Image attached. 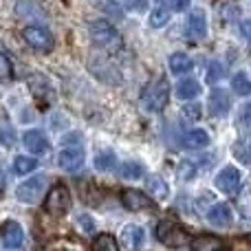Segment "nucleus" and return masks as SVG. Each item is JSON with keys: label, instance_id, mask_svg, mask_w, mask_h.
<instances>
[{"label": "nucleus", "instance_id": "f257e3e1", "mask_svg": "<svg viewBox=\"0 0 251 251\" xmlns=\"http://www.w3.org/2000/svg\"><path fill=\"white\" fill-rule=\"evenodd\" d=\"M170 100V84L163 77H156L143 88L141 93V108L146 113H161Z\"/></svg>", "mask_w": 251, "mask_h": 251}, {"label": "nucleus", "instance_id": "f03ea898", "mask_svg": "<svg viewBox=\"0 0 251 251\" xmlns=\"http://www.w3.org/2000/svg\"><path fill=\"white\" fill-rule=\"evenodd\" d=\"M88 33H91L93 44H97V47L104 49V51L115 53L122 49V35L117 33V29H115L110 22H106V20L91 22V25H88Z\"/></svg>", "mask_w": 251, "mask_h": 251}, {"label": "nucleus", "instance_id": "7ed1b4c3", "mask_svg": "<svg viewBox=\"0 0 251 251\" xmlns=\"http://www.w3.org/2000/svg\"><path fill=\"white\" fill-rule=\"evenodd\" d=\"M156 238H159L165 247H172V249L187 247V245L192 243L190 234H187L183 227H178L176 223H172V221L159 223V227H156Z\"/></svg>", "mask_w": 251, "mask_h": 251}, {"label": "nucleus", "instance_id": "20e7f679", "mask_svg": "<svg viewBox=\"0 0 251 251\" xmlns=\"http://www.w3.org/2000/svg\"><path fill=\"white\" fill-rule=\"evenodd\" d=\"M44 192H47V176L35 174V176H31L29 181H25V183L18 185L16 199L20 201V203L35 205V203H40V199L44 196Z\"/></svg>", "mask_w": 251, "mask_h": 251}, {"label": "nucleus", "instance_id": "39448f33", "mask_svg": "<svg viewBox=\"0 0 251 251\" xmlns=\"http://www.w3.org/2000/svg\"><path fill=\"white\" fill-rule=\"evenodd\" d=\"M71 207V194L64 185H53L47 194V203H44V209H47L51 216H62L64 212H69Z\"/></svg>", "mask_w": 251, "mask_h": 251}, {"label": "nucleus", "instance_id": "423d86ee", "mask_svg": "<svg viewBox=\"0 0 251 251\" xmlns=\"http://www.w3.org/2000/svg\"><path fill=\"white\" fill-rule=\"evenodd\" d=\"M22 38L35 51H51L53 49V35L44 26H26L22 31Z\"/></svg>", "mask_w": 251, "mask_h": 251}, {"label": "nucleus", "instance_id": "0eeeda50", "mask_svg": "<svg viewBox=\"0 0 251 251\" xmlns=\"http://www.w3.org/2000/svg\"><path fill=\"white\" fill-rule=\"evenodd\" d=\"M240 185H243V176L236 168H223L221 172L216 174V187L227 196L238 194Z\"/></svg>", "mask_w": 251, "mask_h": 251}, {"label": "nucleus", "instance_id": "6e6552de", "mask_svg": "<svg viewBox=\"0 0 251 251\" xmlns=\"http://www.w3.org/2000/svg\"><path fill=\"white\" fill-rule=\"evenodd\" d=\"M57 163H60V168L66 170V172H77L84 163V150L79 146L64 148V150L60 152V156H57Z\"/></svg>", "mask_w": 251, "mask_h": 251}, {"label": "nucleus", "instance_id": "1a4fd4ad", "mask_svg": "<svg viewBox=\"0 0 251 251\" xmlns=\"http://www.w3.org/2000/svg\"><path fill=\"white\" fill-rule=\"evenodd\" d=\"M185 35L192 40V42H199L207 35V18H205L203 11H192L190 18H187L185 25Z\"/></svg>", "mask_w": 251, "mask_h": 251}, {"label": "nucleus", "instance_id": "9d476101", "mask_svg": "<svg viewBox=\"0 0 251 251\" xmlns=\"http://www.w3.org/2000/svg\"><path fill=\"white\" fill-rule=\"evenodd\" d=\"M207 108L214 117H225L231 108V97L227 91H221V88H214L209 93V100H207Z\"/></svg>", "mask_w": 251, "mask_h": 251}, {"label": "nucleus", "instance_id": "9b49d317", "mask_svg": "<svg viewBox=\"0 0 251 251\" xmlns=\"http://www.w3.org/2000/svg\"><path fill=\"white\" fill-rule=\"evenodd\" d=\"M0 236H2V245L7 249H18L25 240V231L16 221H7L0 227Z\"/></svg>", "mask_w": 251, "mask_h": 251}, {"label": "nucleus", "instance_id": "f8f14e48", "mask_svg": "<svg viewBox=\"0 0 251 251\" xmlns=\"http://www.w3.org/2000/svg\"><path fill=\"white\" fill-rule=\"evenodd\" d=\"M122 203L126 209L130 212H141V209H150L152 207V199L146 196L139 190H124L122 192Z\"/></svg>", "mask_w": 251, "mask_h": 251}, {"label": "nucleus", "instance_id": "ddd939ff", "mask_svg": "<svg viewBox=\"0 0 251 251\" xmlns=\"http://www.w3.org/2000/svg\"><path fill=\"white\" fill-rule=\"evenodd\" d=\"M207 221L209 225L214 227H231V221H234V216H231V207L227 203H216L212 209L207 212Z\"/></svg>", "mask_w": 251, "mask_h": 251}, {"label": "nucleus", "instance_id": "4468645a", "mask_svg": "<svg viewBox=\"0 0 251 251\" xmlns=\"http://www.w3.org/2000/svg\"><path fill=\"white\" fill-rule=\"evenodd\" d=\"M26 150L33 152V154H47L49 152V139L42 130H29V132L22 137Z\"/></svg>", "mask_w": 251, "mask_h": 251}, {"label": "nucleus", "instance_id": "2eb2a0df", "mask_svg": "<svg viewBox=\"0 0 251 251\" xmlns=\"http://www.w3.org/2000/svg\"><path fill=\"white\" fill-rule=\"evenodd\" d=\"M216 16L223 22H236L240 18V4L238 0H218L216 2Z\"/></svg>", "mask_w": 251, "mask_h": 251}, {"label": "nucleus", "instance_id": "dca6fc26", "mask_svg": "<svg viewBox=\"0 0 251 251\" xmlns=\"http://www.w3.org/2000/svg\"><path fill=\"white\" fill-rule=\"evenodd\" d=\"M143 238H146V234H143V227H139V225H126L122 231V245L126 249L141 247Z\"/></svg>", "mask_w": 251, "mask_h": 251}, {"label": "nucleus", "instance_id": "f3484780", "mask_svg": "<svg viewBox=\"0 0 251 251\" xmlns=\"http://www.w3.org/2000/svg\"><path fill=\"white\" fill-rule=\"evenodd\" d=\"M29 88L33 91V95L38 97V100H42V101H51V100H53V88H51V84H49L47 77H42L40 73H35L33 77L29 79Z\"/></svg>", "mask_w": 251, "mask_h": 251}, {"label": "nucleus", "instance_id": "a211bd4d", "mask_svg": "<svg viewBox=\"0 0 251 251\" xmlns=\"http://www.w3.org/2000/svg\"><path fill=\"white\" fill-rule=\"evenodd\" d=\"M201 95V84L192 77H185L176 84V97L183 101H190V100H196Z\"/></svg>", "mask_w": 251, "mask_h": 251}, {"label": "nucleus", "instance_id": "6ab92c4d", "mask_svg": "<svg viewBox=\"0 0 251 251\" xmlns=\"http://www.w3.org/2000/svg\"><path fill=\"white\" fill-rule=\"evenodd\" d=\"M168 66L174 75H183L192 71V57L187 53H172L168 57Z\"/></svg>", "mask_w": 251, "mask_h": 251}, {"label": "nucleus", "instance_id": "aec40b11", "mask_svg": "<svg viewBox=\"0 0 251 251\" xmlns=\"http://www.w3.org/2000/svg\"><path fill=\"white\" fill-rule=\"evenodd\" d=\"M183 146L190 148V150H201V148H207L209 146V134L205 132V130H192V132L185 134Z\"/></svg>", "mask_w": 251, "mask_h": 251}, {"label": "nucleus", "instance_id": "412c9836", "mask_svg": "<svg viewBox=\"0 0 251 251\" xmlns=\"http://www.w3.org/2000/svg\"><path fill=\"white\" fill-rule=\"evenodd\" d=\"M190 247L194 251H216L223 247V240L216 236H196L190 243Z\"/></svg>", "mask_w": 251, "mask_h": 251}, {"label": "nucleus", "instance_id": "4be33fe9", "mask_svg": "<svg viewBox=\"0 0 251 251\" xmlns=\"http://www.w3.org/2000/svg\"><path fill=\"white\" fill-rule=\"evenodd\" d=\"M148 190H150L152 199H156V201L168 199V185H165V181L161 176H156V174H152V176L148 178Z\"/></svg>", "mask_w": 251, "mask_h": 251}, {"label": "nucleus", "instance_id": "5701e85b", "mask_svg": "<svg viewBox=\"0 0 251 251\" xmlns=\"http://www.w3.org/2000/svg\"><path fill=\"white\" fill-rule=\"evenodd\" d=\"M234 156L240 161V163L251 165V137H243V139H238V141H236Z\"/></svg>", "mask_w": 251, "mask_h": 251}, {"label": "nucleus", "instance_id": "b1692460", "mask_svg": "<svg viewBox=\"0 0 251 251\" xmlns=\"http://www.w3.org/2000/svg\"><path fill=\"white\" fill-rule=\"evenodd\" d=\"M231 88L234 93H238L240 97H249L251 95V79L247 77V73H236L231 77Z\"/></svg>", "mask_w": 251, "mask_h": 251}, {"label": "nucleus", "instance_id": "393cba45", "mask_svg": "<svg viewBox=\"0 0 251 251\" xmlns=\"http://www.w3.org/2000/svg\"><path fill=\"white\" fill-rule=\"evenodd\" d=\"M115 165H117V156H115V152L104 150L95 156V168L100 170V172H110Z\"/></svg>", "mask_w": 251, "mask_h": 251}, {"label": "nucleus", "instance_id": "a878e982", "mask_svg": "<svg viewBox=\"0 0 251 251\" xmlns=\"http://www.w3.org/2000/svg\"><path fill=\"white\" fill-rule=\"evenodd\" d=\"M38 168V161L31 159V156H16L13 161V172L16 174H29Z\"/></svg>", "mask_w": 251, "mask_h": 251}, {"label": "nucleus", "instance_id": "bb28decb", "mask_svg": "<svg viewBox=\"0 0 251 251\" xmlns=\"http://www.w3.org/2000/svg\"><path fill=\"white\" fill-rule=\"evenodd\" d=\"M93 249H95V251H117L119 245H117V240H115L110 234H101L100 238L93 240Z\"/></svg>", "mask_w": 251, "mask_h": 251}, {"label": "nucleus", "instance_id": "cd10ccee", "mask_svg": "<svg viewBox=\"0 0 251 251\" xmlns=\"http://www.w3.org/2000/svg\"><path fill=\"white\" fill-rule=\"evenodd\" d=\"M119 174H122L124 178L134 181V178L143 176V168H141V163H137V161H128V163H124L122 168H119Z\"/></svg>", "mask_w": 251, "mask_h": 251}, {"label": "nucleus", "instance_id": "c85d7f7f", "mask_svg": "<svg viewBox=\"0 0 251 251\" xmlns=\"http://www.w3.org/2000/svg\"><path fill=\"white\" fill-rule=\"evenodd\" d=\"M196 174V165L194 161H181L176 165V178L178 181H192Z\"/></svg>", "mask_w": 251, "mask_h": 251}, {"label": "nucleus", "instance_id": "c756f323", "mask_svg": "<svg viewBox=\"0 0 251 251\" xmlns=\"http://www.w3.org/2000/svg\"><path fill=\"white\" fill-rule=\"evenodd\" d=\"M170 20V13L165 11V9H152L150 18H148V25L152 26V29H161V26H165Z\"/></svg>", "mask_w": 251, "mask_h": 251}, {"label": "nucleus", "instance_id": "7c9ffc66", "mask_svg": "<svg viewBox=\"0 0 251 251\" xmlns=\"http://www.w3.org/2000/svg\"><path fill=\"white\" fill-rule=\"evenodd\" d=\"M225 77V66L221 64V62H209V69H207V82L209 84H216L221 82V79Z\"/></svg>", "mask_w": 251, "mask_h": 251}, {"label": "nucleus", "instance_id": "2f4dec72", "mask_svg": "<svg viewBox=\"0 0 251 251\" xmlns=\"http://www.w3.org/2000/svg\"><path fill=\"white\" fill-rule=\"evenodd\" d=\"M238 207H240V214H243V216L247 218V221H251V190L240 192Z\"/></svg>", "mask_w": 251, "mask_h": 251}, {"label": "nucleus", "instance_id": "473e14b6", "mask_svg": "<svg viewBox=\"0 0 251 251\" xmlns=\"http://www.w3.org/2000/svg\"><path fill=\"white\" fill-rule=\"evenodd\" d=\"M75 225H77L84 234H93V231H95V221H93L88 214H79V216L75 218Z\"/></svg>", "mask_w": 251, "mask_h": 251}, {"label": "nucleus", "instance_id": "72a5a7b5", "mask_svg": "<svg viewBox=\"0 0 251 251\" xmlns=\"http://www.w3.org/2000/svg\"><path fill=\"white\" fill-rule=\"evenodd\" d=\"M0 139H2L4 146L11 148L13 143H16V130H13L9 124H2V128H0Z\"/></svg>", "mask_w": 251, "mask_h": 251}, {"label": "nucleus", "instance_id": "f704fd0d", "mask_svg": "<svg viewBox=\"0 0 251 251\" xmlns=\"http://www.w3.org/2000/svg\"><path fill=\"white\" fill-rule=\"evenodd\" d=\"M13 71H11V62H9V57L4 55L2 51H0V79H11Z\"/></svg>", "mask_w": 251, "mask_h": 251}, {"label": "nucleus", "instance_id": "c9c22d12", "mask_svg": "<svg viewBox=\"0 0 251 251\" xmlns=\"http://www.w3.org/2000/svg\"><path fill=\"white\" fill-rule=\"evenodd\" d=\"M101 2H104V4H101V7H104V11H108L113 18H117V20H122V18H124V9L119 7L115 0H101Z\"/></svg>", "mask_w": 251, "mask_h": 251}, {"label": "nucleus", "instance_id": "e433bc0d", "mask_svg": "<svg viewBox=\"0 0 251 251\" xmlns=\"http://www.w3.org/2000/svg\"><path fill=\"white\" fill-rule=\"evenodd\" d=\"M122 4L128 11H134V13H143L148 7V0H122Z\"/></svg>", "mask_w": 251, "mask_h": 251}, {"label": "nucleus", "instance_id": "4c0bfd02", "mask_svg": "<svg viewBox=\"0 0 251 251\" xmlns=\"http://www.w3.org/2000/svg\"><path fill=\"white\" fill-rule=\"evenodd\" d=\"M238 124L243 126V128H251V101H249V104H245L243 108H240V113H238Z\"/></svg>", "mask_w": 251, "mask_h": 251}, {"label": "nucleus", "instance_id": "58836bf2", "mask_svg": "<svg viewBox=\"0 0 251 251\" xmlns=\"http://www.w3.org/2000/svg\"><path fill=\"white\" fill-rule=\"evenodd\" d=\"M165 2H168L170 9H174V11H185L192 0H165Z\"/></svg>", "mask_w": 251, "mask_h": 251}, {"label": "nucleus", "instance_id": "ea45409f", "mask_svg": "<svg viewBox=\"0 0 251 251\" xmlns=\"http://www.w3.org/2000/svg\"><path fill=\"white\" fill-rule=\"evenodd\" d=\"M183 115H185V117H190V119H199L201 117V106H196V104L185 106V108H183Z\"/></svg>", "mask_w": 251, "mask_h": 251}, {"label": "nucleus", "instance_id": "a19ab883", "mask_svg": "<svg viewBox=\"0 0 251 251\" xmlns=\"http://www.w3.org/2000/svg\"><path fill=\"white\" fill-rule=\"evenodd\" d=\"M240 33H243L247 40H251V20H243V22H240Z\"/></svg>", "mask_w": 251, "mask_h": 251}]
</instances>
